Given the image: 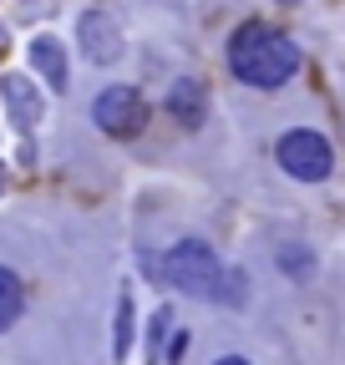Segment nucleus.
Here are the masks:
<instances>
[{"label":"nucleus","instance_id":"nucleus-1","mask_svg":"<svg viewBox=\"0 0 345 365\" xmlns=\"http://www.w3.org/2000/svg\"><path fill=\"white\" fill-rule=\"evenodd\" d=\"M224 61H229L234 81H244V86H254V91H279V86H289L294 71H299V46H294L284 31H274L269 21H244V26L229 36Z\"/></svg>","mask_w":345,"mask_h":365},{"label":"nucleus","instance_id":"nucleus-2","mask_svg":"<svg viewBox=\"0 0 345 365\" xmlns=\"http://www.w3.org/2000/svg\"><path fill=\"white\" fill-rule=\"evenodd\" d=\"M168 289H183L193 299H219V279H224V264L203 239H178L168 254Z\"/></svg>","mask_w":345,"mask_h":365},{"label":"nucleus","instance_id":"nucleus-3","mask_svg":"<svg viewBox=\"0 0 345 365\" xmlns=\"http://www.w3.org/2000/svg\"><path fill=\"white\" fill-rule=\"evenodd\" d=\"M274 163L294 182H325L335 173V148H330V137L315 132V127H289L274 143Z\"/></svg>","mask_w":345,"mask_h":365},{"label":"nucleus","instance_id":"nucleus-4","mask_svg":"<svg viewBox=\"0 0 345 365\" xmlns=\"http://www.w3.org/2000/svg\"><path fill=\"white\" fill-rule=\"evenodd\" d=\"M92 122H97L102 137L127 143V137H138V132L148 127V97H143L138 86H127V81L102 86L97 97H92Z\"/></svg>","mask_w":345,"mask_h":365},{"label":"nucleus","instance_id":"nucleus-5","mask_svg":"<svg viewBox=\"0 0 345 365\" xmlns=\"http://www.w3.org/2000/svg\"><path fill=\"white\" fill-rule=\"evenodd\" d=\"M76 51L92 66H117L127 56V36L112 21V11H81L76 16Z\"/></svg>","mask_w":345,"mask_h":365},{"label":"nucleus","instance_id":"nucleus-6","mask_svg":"<svg viewBox=\"0 0 345 365\" xmlns=\"http://www.w3.org/2000/svg\"><path fill=\"white\" fill-rule=\"evenodd\" d=\"M0 107H6V122L21 137H31L41 122H46V91H41L31 76H21V71H0Z\"/></svg>","mask_w":345,"mask_h":365},{"label":"nucleus","instance_id":"nucleus-7","mask_svg":"<svg viewBox=\"0 0 345 365\" xmlns=\"http://www.w3.org/2000/svg\"><path fill=\"white\" fill-rule=\"evenodd\" d=\"M26 66L31 76L46 86V91H66L71 86V56H66V41L51 36V31H36L26 41Z\"/></svg>","mask_w":345,"mask_h":365},{"label":"nucleus","instance_id":"nucleus-8","mask_svg":"<svg viewBox=\"0 0 345 365\" xmlns=\"http://www.w3.org/2000/svg\"><path fill=\"white\" fill-rule=\"evenodd\" d=\"M163 107H168V117L178 122V127H203V122H208V81L178 76V81L168 86Z\"/></svg>","mask_w":345,"mask_h":365},{"label":"nucleus","instance_id":"nucleus-9","mask_svg":"<svg viewBox=\"0 0 345 365\" xmlns=\"http://www.w3.org/2000/svg\"><path fill=\"white\" fill-rule=\"evenodd\" d=\"M274 264H279V274H284L289 284H310L315 269H320V259H315L310 244H279L274 249Z\"/></svg>","mask_w":345,"mask_h":365},{"label":"nucleus","instance_id":"nucleus-10","mask_svg":"<svg viewBox=\"0 0 345 365\" xmlns=\"http://www.w3.org/2000/svg\"><path fill=\"white\" fill-rule=\"evenodd\" d=\"M21 314H26V279L11 264H0V335H6Z\"/></svg>","mask_w":345,"mask_h":365},{"label":"nucleus","instance_id":"nucleus-11","mask_svg":"<svg viewBox=\"0 0 345 365\" xmlns=\"http://www.w3.org/2000/svg\"><path fill=\"white\" fill-rule=\"evenodd\" d=\"M133 284H122V294H117V325H112V355L117 360H127V350H133Z\"/></svg>","mask_w":345,"mask_h":365},{"label":"nucleus","instance_id":"nucleus-12","mask_svg":"<svg viewBox=\"0 0 345 365\" xmlns=\"http://www.w3.org/2000/svg\"><path fill=\"white\" fill-rule=\"evenodd\" d=\"M168 330H172V309L163 304V309H153V319H148V365H163V350H168Z\"/></svg>","mask_w":345,"mask_h":365},{"label":"nucleus","instance_id":"nucleus-13","mask_svg":"<svg viewBox=\"0 0 345 365\" xmlns=\"http://www.w3.org/2000/svg\"><path fill=\"white\" fill-rule=\"evenodd\" d=\"M213 304H229V309L249 304V274H244V269H224V279H219V299H213Z\"/></svg>","mask_w":345,"mask_h":365},{"label":"nucleus","instance_id":"nucleus-14","mask_svg":"<svg viewBox=\"0 0 345 365\" xmlns=\"http://www.w3.org/2000/svg\"><path fill=\"white\" fill-rule=\"evenodd\" d=\"M138 269L148 274L153 284H168V264H163V254H148V249H143V254H138Z\"/></svg>","mask_w":345,"mask_h":365},{"label":"nucleus","instance_id":"nucleus-15","mask_svg":"<svg viewBox=\"0 0 345 365\" xmlns=\"http://www.w3.org/2000/svg\"><path fill=\"white\" fill-rule=\"evenodd\" d=\"M183 350H188V335L178 330V335L168 340V350H163V365H178V360H183Z\"/></svg>","mask_w":345,"mask_h":365},{"label":"nucleus","instance_id":"nucleus-16","mask_svg":"<svg viewBox=\"0 0 345 365\" xmlns=\"http://www.w3.org/2000/svg\"><path fill=\"white\" fill-rule=\"evenodd\" d=\"M56 11V0H21V21H31V16H51Z\"/></svg>","mask_w":345,"mask_h":365},{"label":"nucleus","instance_id":"nucleus-17","mask_svg":"<svg viewBox=\"0 0 345 365\" xmlns=\"http://www.w3.org/2000/svg\"><path fill=\"white\" fill-rule=\"evenodd\" d=\"M21 168H36V137H21V153H16Z\"/></svg>","mask_w":345,"mask_h":365},{"label":"nucleus","instance_id":"nucleus-18","mask_svg":"<svg viewBox=\"0 0 345 365\" xmlns=\"http://www.w3.org/2000/svg\"><path fill=\"white\" fill-rule=\"evenodd\" d=\"M213 365H254V360H244V355H219Z\"/></svg>","mask_w":345,"mask_h":365},{"label":"nucleus","instance_id":"nucleus-19","mask_svg":"<svg viewBox=\"0 0 345 365\" xmlns=\"http://www.w3.org/2000/svg\"><path fill=\"white\" fill-rule=\"evenodd\" d=\"M6 188H11V168H6V163H0V193H6Z\"/></svg>","mask_w":345,"mask_h":365},{"label":"nucleus","instance_id":"nucleus-20","mask_svg":"<svg viewBox=\"0 0 345 365\" xmlns=\"http://www.w3.org/2000/svg\"><path fill=\"white\" fill-rule=\"evenodd\" d=\"M279 6H299V0H279Z\"/></svg>","mask_w":345,"mask_h":365}]
</instances>
